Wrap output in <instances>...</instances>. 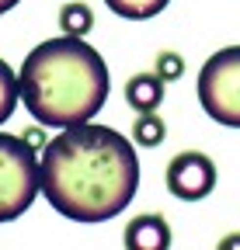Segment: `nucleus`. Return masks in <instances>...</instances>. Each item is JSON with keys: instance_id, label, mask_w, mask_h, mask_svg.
<instances>
[{"instance_id": "obj_1", "label": "nucleus", "mask_w": 240, "mask_h": 250, "mask_svg": "<svg viewBox=\"0 0 240 250\" xmlns=\"http://www.w3.org/2000/svg\"><path fill=\"white\" fill-rule=\"evenodd\" d=\"M42 195L73 223L115 219L139 188V160L132 143L108 125H66L39 160Z\"/></svg>"}, {"instance_id": "obj_2", "label": "nucleus", "mask_w": 240, "mask_h": 250, "mask_svg": "<svg viewBox=\"0 0 240 250\" xmlns=\"http://www.w3.org/2000/svg\"><path fill=\"white\" fill-rule=\"evenodd\" d=\"M18 83L28 115L45 129L91 122L105 108V98L111 90L101 52L73 35L39 42L24 56Z\"/></svg>"}, {"instance_id": "obj_3", "label": "nucleus", "mask_w": 240, "mask_h": 250, "mask_svg": "<svg viewBox=\"0 0 240 250\" xmlns=\"http://www.w3.org/2000/svg\"><path fill=\"white\" fill-rule=\"evenodd\" d=\"M42 191L39 160L28 139L0 132V223L24 215Z\"/></svg>"}, {"instance_id": "obj_4", "label": "nucleus", "mask_w": 240, "mask_h": 250, "mask_svg": "<svg viewBox=\"0 0 240 250\" xmlns=\"http://www.w3.org/2000/svg\"><path fill=\"white\" fill-rule=\"evenodd\" d=\"M198 101L213 122L240 129V45H226L205 59L198 70Z\"/></svg>"}, {"instance_id": "obj_5", "label": "nucleus", "mask_w": 240, "mask_h": 250, "mask_svg": "<svg viewBox=\"0 0 240 250\" xmlns=\"http://www.w3.org/2000/svg\"><path fill=\"white\" fill-rule=\"evenodd\" d=\"M216 188V164L205 153H177L167 164V191L181 202H202Z\"/></svg>"}, {"instance_id": "obj_6", "label": "nucleus", "mask_w": 240, "mask_h": 250, "mask_svg": "<svg viewBox=\"0 0 240 250\" xmlns=\"http://www.w3.org/2000/svg\"><path fill=\"white\" fill-rule=\"evenodd\" d=\"M126 247L129 250H167L171 247V226L160 215H136L126 226Z\"/></svg>"}, {"instance_id": "obj_7", "label": "nucleus", "mask_w": 240, "mask_h": 250, "mask_svg": "<svg viewBox=\"0 0 240 250\" xmlns=\"http://www.w3.org/2000/svg\"><path fill=\"white\" fill-rule=\"evenodd\" d=\"M126 101L132 111H157L164 101V77L160 73H136L126 83Z\"/></svg>"}, {"instance_id": "obj_8", "label": "nucleus", "mask_w": 240, "mask_h": 250, "mask_svg": "<svg viewBox=\"0 0 240 250\" xmlns=\"http://www.w3.org/2000/svg\"><path fill=\"white\" fill-rule=\"evenodd\" d=\"M105 4H108L111 14L126 18V21H146V18L160 14L171 0H105Z\"/></svg>"}, {"instance_id": "obj_9", "label": "nucleus", "mask_w": 240, "mask_h": 250, "mask_svg": "<svg viewBox=\"0 0 240 250\" xmlns=\"http://www.w3.org/2000/svg\"><path fill=\"white\" fill-rule=\"evenodd\" d=\"M59 28H63V35L84 39L87 31L94 28V11L87 4H66L63 11H59Z\"/></svg>"}, {"instance_id": "obj_10", "label": "nucleus", "mask_w": 240, "mask_h": 250, "mask_svg": "<svg viewBox=\"0 0 240 250\" xmlns=\"http://www.w3.org/2000/svg\"><path fill=\"white\" fill-rule=\"evenodd\" d=\"M18 101H21V83H18V73L7 66L4 59H0V125H4V122L14 115Z\"/></svg>"}, {"instance_id": "obj_11", "label": "nucleus", "mask_w": 240, "mask_h": 250, "mask_svg": "<svg viewBox=\"0 0 240 250\" xmlns=\"http://www.w3.org/2000/svg\"><path fill=\"white\" fill-rule=\"evenodd\" d=\"M164 136H167L164 118H160L157 111H139L136 129H132V139H136L139 146H160V143H164Z\"/></svg>"}, {"instance_id": "obj_12", "label": "nucleus", "mask_w": 240, "mask_h": 250, "mask_svg": "<svg viewBox=\"0 0 240 250\" xmlns=\"http://www.w3.org/2000/svg\"><path fill=\"white\" fill-rule=\"evenodd\" d=\"M181 59H177V56H171V52H164L160 59H157V73L164 77V80H177V77H181Z\"/></svg>"}, {"instance_id": "obj_13", "label": "nucleus", "mask_w": 240, "mask_h": 250, "mask_svg": "<svg viewBox=\"0 0 240 250\" xmlns=\"http://www.w3.org/2000/svg\"><path fill=\"white\" fill-rule=\"evenodd\" d=\"M18 4H21V0H0V14H7V11L18 7Z\"/></svg>"}, {"instance_id": "obj_14", "label": "nucleus", "mask_w": 240, "mask_h": 250, "mask_svg": "<svg viewBox=\"0 0 240 250\" xmlns=\"http://www.w3.org/2000/svg\"><path fill=\"white\" fill-rule=\"evenodd\" d=\"M219 247H223V250H226V247H240V236H233V240H223Z\"/></svg>"}]
</instances>
